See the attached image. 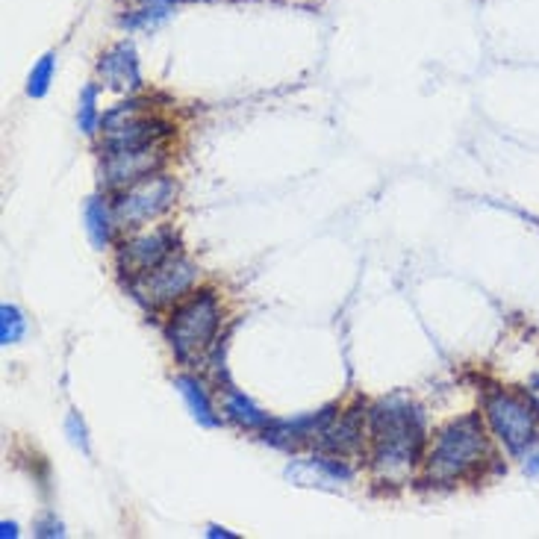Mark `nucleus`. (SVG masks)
<instances>
[{"label": "nucleus", "instance_id": "obj_12", "mask_svg": "<svg viewBox=\"0 0 539 539\" xmlns=\"http://www.w3.org/2000/svg\"><path fill=\"white\" fill-rule=\"evenodd\" d=\"M86 233H89L94 248H107L112 236V213L103 198H89L86 200Z\"/></svg>", "mask_w": 539, "mask_h": 539}, {"label": "nucleus", "instance_id": "obj_10", "mask_svg": "<svg viewBox=\"0 0 539 539\" xmlns=\"http://www.w3.org/2000/svg\"><path fill=\"white\" fill-rule=\"evenodd\" d=\"M324 448L336 451V454H348V451H357L363 442V421L360 410H348L345 416L336 421V425H327L322 430Z\"/></svg>", "mask_w": 539, "mask_h": 539}, {"label": "nucleus", "instance_id": "obj_8", "mask_svg": "<svg viewBox=\"0 0 539 539\" xmlns=\"http://www.w3.org/2000/svg\"><path fill=\"white\" fill-rule=\"evenodd\" d=\"M162 162V148L151 144V148H136V151H112L103 153L101 175L107 186H133L144 177H151V171Z\"/></svg>", "mask_w": 539, "mask_h": 539}, {"label": "nucleus", "instance_id": "obj_19", "mask_svg": "<svg viewBox=\"0 0 539 539\" xmlns=\"http://www.w3.org/2000/svg\"><path fill=\"white\" fill-rule=\"evenodd\" d=\"M38 536H62L60 522H42L38 525Z\"/></svg>", "mask_w": 539, "mask_h": 539}, {"label": "nucleus", "instance_id": "obj_4", "mask_svg": "<svg viewBox=\"0 0 539 539\" xmlns=\"http://www.w3.org/2000/svg\"><path fill=\"white\" fill-rule=\"evenodd\" d=\"M175 198H177V186L171 177H144L139 183L127 186V192L115 200V218L118 225L124 227H142L148 221L159 218L162 213H168L175 207Z\"/></svg>", "mask_w": 539, "mask_h": 539}, {"label": "nucleus", "instance_id": "obj_23", "mask_svg": "<svg viewBox=\"0 0 539 539\" xmlns=\"http://www.w3.org/2000/svg\"><path fill=\"white\" fill-rule=\"evenodd\" d=\"M144 4H180V0H144Z\"/></svg>", "mask_w": 539, "mask_h": 539}, {"label": "nucleus", "instance_id": "obj_13", "mask_svg": "<svg viewBox=\"0 0 539 539\" xmlns=\"http://www.w3.org/2000/svg\"><path fill=\"white\" fill-rule=\"evenodd\" d=\"M225 412L233 421H239V425H245V428H259V425H265V421H268L265 412H259L254 404L236 389L225 392Z\"/></svg>", "mask_w": 539, "mask_h": 539}, {"label": "nucleus", "instance_id": "obj_20", "mask_svg": "<svg viewBox=\"0 0 539 539\" xmlns=\"http://www.w3.org/2000/svg\"><path fill=\"white\" fill-rule=\"evenodd\" d=\"M525 475H527V478H539V454L527 457V463H525Z\"/></svg>", "mask_w": 539, "mask_h": 539}, {"label": "nucleus", "instance_id": "obj_3", "mask_svg": "<svg viewBox=\"0 0 539 539\" xmlns=\"http://www.w3.org/2000/svg\"><path fill=\"white\" fill-rule=\"evenodd\" d=\"M221 327V306L213 292H195L183 301L168 322V342L175 357L186 365H195L213 348L216 333Z\"/></svg>", "mask_w": 539, "mask_h": 539}, {"label": "nucleus", "instance_id": "obj_5", "mask_svg": "<svg viewBox=\"0 0 539 539\" xmlns=\"http://www.w3.org/2000/svg\"><path fill=\"white\" fill-rule=\"evenodd\" d=\"M486 419H489V428L495 430V437L502 439L513 454H522L536 439V412L531 404L522 401L519 396H510V392L489 396Z\"/></svg>", "mask_w": 539, "mask_h": 539}, {"label": "nucleus", "instance_id": "obj_11", "mask_svg": "<svg viewBox=\"0 0 539 539\" xmlns=\"http://www.w3.org/2000/svg\"><path fill=\"white\" fill-rule=\"evenodd\" d=\"M175 387H177V392H180V398L186 401V407H189L192 416H195L198 425H204V428H218V416H216L213 404H209V398H207V389L200 387L195 378H177Z\"/></svg>", "mask_w": 539, "mask_h": 539}, {"label": "nucleus", "instance_id": "obj_15", "mask_svg": "<svg viewBox=\"0 0 539 539\" xmlns=\"http://www.w3.org/2000/svg\"><path fill=\"white\" fill-rule=\"evenodd\" d=\"M24 333H27V319L21 315V310L9 304L0 306V345H15L18 339H24Z\"/></svg>", "mask_w": 539, "mask_h": 539}, {"label": "nucleus", "instance_id": "obj_17", "mask_svg": "<svg viewBox=\"0 0 539 539\" xmlns=\"http://www.w3.org/2000/svg\"><path fill=\"white\" fill-rule=\"evenodd\" d=\"M53 62H56V56L53 53H45L42 60H38L36 69H33L30 83H27V92H30L33 98H42V94L47 92V86H51V77H53Z\"/></svg>", "mask_w": 539, "mask_h": 539}, {"label": "nucleus", "instance_id": "obj_9", "mask_svg": "<svg viewBox=\"0 0 539 539\" xmlns=\"http://www.w3.org/2000/svg\"><path fill=\"white\" fill-rule=\"evenodd\" d=\"M98 71L103 77V83L115 92H136L142 86L139 60H136V51H133L130 42L112 45L110 51L101 56Z\"/></svg>", "mask_w": 539, "mask_h": 539}, {"label": "nucleus", "instance_id": "obj_16", "mask_svg": "<svg viewBox=\"0 0 539 539\" xmlns=\"http://www.w3.org/2000/svg\"><path fill=\"white\" fill-rule=\"evenodd\" d=\"M77 121H80V130L83 133H94L101 124V115H98V86H86L83 94H80V110H77Z\"/></svg>", "mask_w": 539, "mask_h": 539}, {"label": "nucleus", "instance_id": "obj_2", "mask_svg": "<svg viewBox=\"0 0 539 539\" xmlns=\"http://www.w3.org/2000/svg\"><path fill=\"white\" fill-rule=\"evenodd\" d=\"M486 460V433L478 416L451 421L433 442L428 457V478L437 484H454L471 475Z\"/></svg>", "mask_w": 539, "mask_h": 539}, {"label": "nucleus", "instance_id": "obj_21", "mask_svg": "<svg viewBox=\"0 0 539 539\" xmlns=\"http://www.w3.org/2000/svg\"><path fill=\"white\" fill-rule=\"evenodd\" d=\"M0 536H4V539H9V536H18V527H15V522H4V525H0Z\"/></svg>", "mask_w": 539, "mask_h": 539}, {"label": "nucleus", "instance_id": "obj_6", "mask_svg": "<svg viewBox=\"0 0 539 539\" xmlns=\"http://www.w3.org/2000/svg\"><path fill=\"white\" fill-rule=\"evenodd\" d=\"M198 281V268L189 263L186 257L171 254L166 263H159L157 268H151L148 274H142L136 281V292L148 301L151 306L159 304H175L177 298H183Z\"/></svg>", "mask_w": 539, "mask_h": 539}, {"label": "nucleus", "instance_id": "obj_7", "mask_svg": "<svg viewBox=\"0 0 539 539\" xmlns=\"http://www.w3.org/2000/svg\"><path fill=\"white\" fill-rule=\"evenodd\" d=\"M175 245H177V236H175V230H168V227H159V230H153V233L133 236L130 242H124L121 251H118L121 272L130 274V277L148 274L151 268L166 263V259L171 257V251H175Z\"/></svg>", "mask_w": 539, "mask_h": 539}, {"label": "nucleus", "instance_id": "obj_22", "mask_svg": "<svg viewBox=\"0 0 539 539\" xmlns=\"http://www.w3.org/2000/svg\"><path fill=\"white\" fill-rule=\"evenodd\" d=\"M207 536H233V534H230V531H221V527H209Z\"/></svg>", "mask_w": 539, "mask_h": 539}, {"label": "nucleus", "instance_id": "obj_1", "mask_svg": "<svg viewBox=\"0 0 539 539\" xmlns=\"http://www.w3.org/2000/svg\"><path fill=\"white\" fill-rule=\"evenodd\" d=\"M374 469L383 480H401L416 466L425 428L416 407L404 401H383L372 412Z\"/></svg>", "mask_w": 539, "mask_h": 539}, {"label": "nucleus", "instance_id": "obj_14", "mask_svg": "<svg viewBox=\"0 0 539 539\" xmlns=\"http://www.w3.org/2000/svg\"><path fill=\"white\" fill-rule=\"evenodd\" d=\"M171 12V4H144L136 12H127L121 18L124 27L130 30H148V27H157L159 21H166Z\"/></svg>", "mask_w": 539, "mask_h": 539}, {"label": "nucleus", "instance_id": "obj_18", "mask_svg": "<svg viewBox=\"0 0 539 539\" xmlns=\"http://www.w3.org/2000/svg\"><path fill=\"white\" fill-rule=\"evenodd\" d=\"M65 430H69V437H71V442H74L77 448L89 451V437H86V425H83V419L77 416V412H69V419H65Z\"/></svg>", "mask_w": 539, "mask_h": 539}]
</instances>
